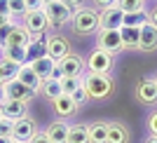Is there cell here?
Returning <instances> with one entry per match:
<instances>
[{
  "mask_svg": "<svg viewBox=\"0 0 157 143\" xmlns=\"http://www.w3.org/2000/svg\"><path fill=\"white\" fill-rule=\"evenodd\" d=\"M26 7H28V12H31V10H42V0H26Z\"/></svg>",
  "mask_w": 157,
  "mask_h": 143,
  "instance_id": "obj_36",
  "label": "cell"
},
{
  "mask_svg": "<svg viewBox=\"0 0 157 143\" xmlns=\"http://www.w3.org/2000/svg\"><path fill=\"white\" fill-rule=\"evenodd\" d=\"M2 82H5V80H2V75H0V87H2Z\"/></svg>",
  "mask_w": 157,
  "mask_h": 143,
  "instance_id": "obj_47",
  "label": "cell"
},
{
  "mask_svg": "<svg viewBox=\"0 0 157 143\" xmlns=\"http://www.w3.org/2000/svg\"><path fill=\"white\" fill-rule=\"evenodd\" d=\"M92 2H94L96 7H103V10H105V7H113V5H115V0H92Z\"/></svg>",
  "mask_w": 157,
  "mask_h": 143,
  "instance_id": "obj_38",
  "label": "cell"
},
{
  "mask_svg": "<svg viewBox=\"0 0 157 143\" xmlns=\"http://www.w3.org/2000/svg\"><path fill=\"white\" fill-rule=\"evenodd\" d=\"M21 26L31 35H42V33H47V28H52V24L47 19L45 10H31V12H26L21 17Z\"/></svg>",
  "mask_w": 157,
  "mask_h": 143,
  "instance_id": "obj_3",
  "label": "cell"
},
{
  "mask_svg": "<svg viewBox=\"0 0 157 143\" xmlns=\"http://www.w3.org/2000/svg\"><path fill=\"white\" fill-rule=\"evenodd\" d=\"M49 2H54V0H42V5H49Z\"/></svg>",
  "mask_w": 157,
  "mask_h": 143,
  "instance_id": "obj_45",
  "label": "cell"
},
{
  "mask_svg": "<svg viewBox=\"0 0 157 143\" xmlns=\"http://www.w3.org/2000/svg\"><path fill=\"white\" fill-rule=\"evenodd\" d=\"M141 52H157V26L150 21L141 26Z\"/></svg>",
  "mask_w": 157,
  "mask_h": 143,
  "instance_id": "obj_20",
  "label": "cell"
},
{
  "mask_svg": "<svg viewBox=\"0 0 157 143\" xmlns=\"http://www.w3.org/2000/svg\"><path fill=\"white\" fill-rule=\"evenodd\" d=\"M17 80H19V82H24L26 87H31L35 94H38L40 87H42V80L38 78V73L33 71V66H31V64H24V66L19 68V73H17Z\"/></svg>",
  "mask_w": 157,
  "mask_h": 143,
  "instance_id": "obj_18",
  "label": "cell"
},
{
  "mask_svg": "<svg viewBox=\"0 0 157 143\" xmlns=\"http://www.w3.org/2000/svg\"><path fill=\"white\" fill-rule=\"evenodd\" d=\"M47 56V38L42 35H33L26 47V64H35L38 59Z\"/></svg>",
  "mask_w": 157,
  "mask_h": 143,
  "instance_id": "obj_14",
  "label": "cell"
},
{
  "mask_svg": "<svg viewBox=\"0 0 157 143\" xmlns=\"http://www.w3.org/2000/svg\"><path fill=\"white\" fill-rule=\"evenodd\" d=\"M85 59L80 54H68L66 59L56 61V71H59L61 78H82V71H85Z\"/></svg>",
  "mask_w": 157,
  "mask_h": 143,
  "instance_id": "obj_8",
  "label": "cell"
},
{
  "mask_svg": "<svg viewBox=\"0 0 157 143\" xmlns=\"http://www.w3.org/2000/svg\"><path fill=\"white\" fill-rule=\"evenodd\" d=\"M10 21H14L12 17H7V14H0V28L5 26V24H10Z\"/></svg>",
  "mask_w": 157,
  "mask_h": 143,
  "instance_id": "obj_42",
  "label": "cell"
},
{
  "mask_svg": "<svg viewBox=\"0 0 157 143\" xmlns=\"http://www.w3.org/2000/svg\"><path fill=\"white\" fill-rule=\"evenodd\" d=\"M145 143H157V136H152V134H150V136L145 138Z\"/></svg>",
  "mask_w": 157,
  "mask_h": 143,
  "instance_id": "obj_43",
  "label": "cell"
},
{
  "mask_svg": "<svg viewBox=\"0 0 157 143\" xmlns=\"http://www.w3.org/2000/svg\"><path fill=\"white\" fill-rule=\"evenodd\" d=\"M31 66H33V71L38 73L40 80L54 78V73H56V61H54V59H49V56L38 59V61H35V64H31Z\"/></svg>",
  "mask_w": 157,
  "mask_h": 143,
  "instance_id": "obj_22",
  "label": "cell"
},
{
  "mask_svg": "<svg viewBox=\"0 0 157 143\" xmlns=\"http://www.w3.org/2000/svg\"><path fill=\"white\" fill-rule=\"evenodd\" d=\"M12 131H14V120L2 117L0 120V138H12Z\"/></svg>",
  "mask_w": 157,
  "mask_h": 143,
  "instance_id": "obj_32",
  "label": "cell"
},
{
  "mask_svg": "<svg viewBox=\"0 0 157 143\" xmlns=\"http://www.w3.org/2000/svg\"><path fill=\"white\" fill-rule=\"evenodd\" d=\"M28 12L26 7V0H10V17H24V14Z\"/></svg>",
  "mask_w": 157,
  "mask_h": 143,
  "instance_id": "obj_31",
  "label": "cell"
},
{
  "mask_svg": "<svg viewBox=\"0 0 157 143\" xmlns=\"http://www.w3.org/2000/svg\"><path fill=\"white\" fill-rule=\"evenodd\" d=\"M71 52V42H68V38H63V35H47V56L54 59V61H61V59H66Z\"/></svg>",
  "mask_w": 157,
  "mask_h": 143,
  "instance_id": "obj_11",
  "label": "cell"
},
{
  "mask_svg": "<svg viewBox=\"0 0 157 143\" xmlns=\"http://www.w3.org/2000/svg\"><path fill=\"white\" fill-rule=\"evenodd\" d=\"M68 131H71V124H68V122H63V120H54V122L45 129V134H47V138H49L52 143H66V141H68Z\"/></svg>",
  "mask_w": 157,
  "mask_h": 143,
  "instance_id": "obj_16",
  "label": "cell"
},
{
  "mask_svg": "<svg viewBox=\"0 0 157 143\" xmlns=\"http://www.w3.org/2000/svg\"><path fill=\"white\" fill-rule=\"evenodd\" d=\"M89 101H108L115 94V80L110 73H87L82 78Z\"/></svg>",
  "mask_w": 157,
  "mask_h": 143,
  "instance_id": "obj_1",
  "label": "cell"
},
{
  "mask_svg": "<svg viewBox=\"0 0 157 143\" xmlns=\"http://www.w3.org/2000/svg\"><path fill=\"white\" fill-rule=\"evenodd\" d=\"M31 33L26 31V28L21 26V24H17V26L12 28V33L7 35V40H5V47H24L26 49L28 47V42H31Z\"/></svg>",
  "mask_w": 157,
  "mask_h": 143,
  "instance_id": "obj_19",
  "label": "cell"
},
{
  "mask_svg": "<svg viewBox=\"0 0 157 143\" xmlns=\"http://www.w3.org/2000/svg\"><path fill=\"white\" fill-rule=\"evenodd\" d=\"M71 26L78 35H92V33H98L101 28V12L92 10V7H80L73 12Z\"/></svg>",
  "mask_w": 157,
  "mask_h": 143,
  "instance_id": "obj_2",
  "label": "cell"
},
{
  "mask_svg": "<svg viewBox=\"0 0 157 143\" xmlns=\"http://www.w3.org/2000/svg\"><path fill=\"white\" fill-rule=\"evenodd\" d=\"M155 82H157V75H155Z\"/></svg>",
  "mask_w": 157,
  "mask_h": 143,
  "instance_id": "obj_49",
  "label": "cell"
},
{
  "mask_svg": "<svg viewBox=\"0 0 157 143\" xmlns=\"http://www.w3.org/2000/svg\"><path fill=\"white\" fill-rule=\"evenodd\" d=\"M0 143H17L14 138H0Z\"/></svg>",
  "mask_w": 157,
  "mask_h": 143,
  "instance_id": "obj_44",
  "label": "cell"
},
{
  "mask_svg": "<svg viewBox=\"0 0 157 143\" xmlns=\"http://www.w3.org/2000/svg\"><path fill=\"white\" fill-rule=\"evenodd\" d=\"M89 141L92 143L108 141V122H92L89 124Z\"/></svg>",
  "mask_w": 157,
  "mask_h": 143,
  "instance_id": "obj_25",
  "label": "cell"
},
{
  "mask_svg": "<svg viewBox=\"0 0 157 143\" xmlns=\"http://www.w3.org/2000/svg\"><path fill=\"white\" fill-rule=\"evenodd\" d=\"M2 96L12 99V101H28V99L35 96V91L14 78V80H5L2 82Z\"/></svg>",
  "mask_w": 157,
  "mask_h": 143,
  "instance_id": "obj_10",
  "label": "cell"
},
{
  "mask_svg": "<svg viewBox=\"0 0 157 143\" xmlns=\"http://www.w3.org/2000/svg\"><path fill=\"white\" fill-rule=\"evenodd\" d=\"M52 108H54V113H56V117H73L75 113H78V108L80 106L73 101V96H66V94H61L59 99H54L52 101Z\"/></svg>",
  "mask_w": 157,
  "mask_h": 143,
  "instance_id": "obj_15",
  "label": "cell"
},
{
  "mask_svg": "<svg viewBox=\"0 0 157 143\" xmlns=\"http://www.w3.org/2000/svg\"><path fill=\"white\" fill-rule=\"evenodd\" d=\"M148 131H150L152 136H157V108L148 115Z\"/></svg>",
  "mask_w": 157,
  "mask_h": 143,
  "instance_id": "obj_35",
  "label": "cell"
},
{
  "mask_svg": "<svg viewBox=\"0 0 157 143\" xmlns=\"http://www.w3.org/2000/svg\"><path fill=\"white\" fill-rule=\"evenodd\" d=\"M131 131L124 122H108V141L105 143H129Z\"/></svg>",
  "mask_w": 157,
  "mask_h": 143,
  "instance_id": "obj_17",
  "label": "cell"
},
{
  "mask_svg": "<svg viewBox=\"0 0 157 143\" xmlns=\"http://www.w3.org/2000/svg\"><path fill=\"white\" fill-rule=\"evenodd\" d=\"M148 19H150V24H152V26H157V5L152 7L150 12H148Z\"/></svg>",
  "mask_w": 157,
  "mask_h": 143,
  "instance_id": "obj_40",
  "label": "cell"
},
{
  "mask_svg": "<svg viewBox=\"0 0 157 143\" xmlns=\"http://www.w3.org/2000/svg\"><path fill=\"white\" fill-rule=\"evenodd\" d=\"M31 143H52V141H49V138H47V134H45V131H38V136L33 138Z\"/></svg>",
  "mask_w": 157,
  "mask_h": 143,
  "instance_id": "obj_37",
  "label": "cell"
},
{
  "mask_svg": "<svg viewBox=\"0 0 157 143\" xmlns=\"http://www.w3.org/2000/svg\"><path fill=\"white\" fill-rule=\"evenodd\" d=\"M0 52H2V59L12 61V64H19V66L26 64V49L24 47H2Z\"/></svg>",
  "mask_w": 157,
  "mask_h": 143,
  "instance_id": "obj_26",
  "label": "cell"
},
{
  "mask_svg": "<svg viewBox=\"0 0 157 143\" xmlns=\"http://www.w3.org/2000/svg\"><path fill=\"white\" fill-rule=\"evenodd\" d=\"M73 101H75V103H78V106H82V103H87V101H89V94H87L85 85L80 87V89L75 91V94H73Z\"/></svg>",
  "mask_w": 157,
  "mask_h": 143,
  "instance_id": "obj_33",
  "label": "cell"
},
{
  "mask_svg": "<svg viewBox=\"0 0 157 143\" xmlns=\"http://www.w3.org/2000/svg\"><path fill=\"white\" fill-rule=\"evenodd\" d=\"M19 68H21L19 64H12V61H7V59H0V75H2V80H14L17 73H19Z\"/></svg>",
  "mask_w": 157,
  "mask_h": 143,
  "instance_id": "obj_28",
  "label": "cell"
},
{
  "mask_svg": "<svg viewBox=\"0 0 157 143\" xmlns=\"http://www.w3.org/2000/svg\"><path fill=\"white\" fill-rule=\"evenodd\" d=\"M148 12L145 10H138V12H127L124 14V21H122V26H136V28H141V26H145L148 24Z\"/></svg>",
  "mask_w": 157,
  "mask_h": 143,
  "instance_id": "obj_27",
  "label": "cell"
},
{
  "mask_svg": "<svg viewBox=\"0 0 157 143\" xmlns=\"http://www.w3.org/2000/svg\"><path fill=\"white\" fill-rule=\"evenodd\" d=\"M120 35H122V45H124V49H141V28L122 26V28H120Z\"/></svg>",
  "mask_w": 157,
  "mask_h": 143,
  "instance_id": "obj_21",
  "label": "cell"
},
{
  "mask_svg": "<svg viewBox=\"0 0 157 143\" xmlns=\"http://www.w3.org/2000/svg\"><path fill=\"white\" fill-rule=\"evenodd\" d=\"M0 14L10 17V0H0Z\"/></svg>",
  "mask_w": 157,
  "mask_h": 143,
  "instance_id": "obj_39",
  "label": "cell"
},
{
  "mask_svg": "<svg viewBox=\"0 0 157 143\" xmlns=\"http://www.w3.org/2000/svg\"><path fill=\"white\" fill-rule=\"evenodd\" d=\"M0 108H2V115L10 117V120H21V117L28 115V103H26V101L2 99V101H0Z\"/></svg>",
  "mask_w": 157,
  "mask_h": 143,
  "instance_id": "obj_13",
  "label": "cell"
},
{
  "mask_svg": "<svg viewBox=\"0 0 157 143\" xmlns=\"http://www.w3.org/2000/svg\"><path fill=\"white\" fill-rule=\"evenodd\" d=\"M85 64H87V73H110L113 66H115V56L96 47V49L87 56Z\"/></svg>",
  "mask_w": 157,
  "mask_h": 143,
  "instance_id": "obj_7",
  "label": "cell"
},
{
  "mask_svg": "<svg viewBox=\"0 0 157 143\" xmlns=\"http://www.w3.org/2000/svg\"><path fill=\"white\" fill-rule=\"evenodd\" d=\"M134 99L141 106H155L157 103V82L155 78H141L134 87Z\"/></svg>",
  "mask_w": 157,
  "mask_h": 143,
  "instance_id": "obj_6",
  "label": "cell"
},
{
  "mask_svg": "<svg viewBox=\"0 0 157 143\" xmlns=\"http://www.w3.org/2000/svg\"><path fill=\"white\" fill-rule=\"evenodd\" d=\"M40 91H42V96H45V99H49V101L59 99L61 94H63L61 80H59V78H47V80H42V87H40Z\"/></svg>",
  "mask_w": 157,
  "mask_h": 143,
  "instance_id": "obj_23",
  "label": "cell"
},
{
  "mask_svg": "<svg viewBox=\"0 0 157 143\" xmlns=\"http://www.w3.org/2000/svg\"><path fill=\"white\" fill-rule=\"evenodd\" d=\"M2 99H5V96H2V87H0V101H2Z\"/></svg>",
  "mask_w": 157,
  "mask_h": 143,
  "instance_id": "obj_46",
  "label": "cell"
},
{
  "mask_svg": "<svg viewBox=\"0 0 157 143\" xmlns=\"http://www.w3.org/2000/svg\"><path fill=\"white\" fill-rule=\"evenodd\" d=\"M61 2H66V5H68V7H73V10H75L78 5H82V0H61Z\"/></svg>",
  "mask_w": 157,
  "mask_h": 143,
  "instance_id": "obj_41",
  "label": "cell"
},
{
  "mask_svg": "<svg viewBox=\"0 0 157 143\" xmlns=\"http://www.w3.org/2000/svg\"><path fill=\"white\" fill-rule=\"evenodd\" d=\"M115 7H120L122 12H138L145 10V0H115Z\"/></svg>",
  "mask_w": 157,
  "mask_h": 143,
  "instance_id": "obj_29",
  "label": "cell"
},
{
  "mask_svg": "<svg viewBox=\"0 0 157 143\" xmlns=\"http://www.w3.org/2000/svg\"><path fill=\"white\" fill-rule=\"evenodd\" d=\"M122 21H124V12L120 7H105L101 12V28H110V31H120L122 28Z\"/></svg>",
  "mask_w": 157,
  "mask_h": 143,
  "instance_id": "obj_12",
  "label": "cell"
},
{
  "mask_svg": "<svg viewBox=\"0 0 157 143\" xmlns=\"http://www.w3.org/2000/svg\"><path fill=\"white\" fill-rule=\"evenodd\" d=\"M2 117H5V115H2V108H0V120H2Z\"/></svg>",
  "mask_w": 157,
  "mask_h": 143,
  "instance_id": "obj_48",
  "label": "cell"
},
{
  "mask_svg": "<svg viewBox=\"0 0 157 143\" xmlns=\"http://www.w3.org/2000/svg\"><path fill=\"white\" fill-rule=\"evenodd\" d=\"M42 10H45L52 28H59V26H63V24H68V21L73 19V12H75L73 7H68L66 2H61V0H54V2L45 5Z\"/></svg>",
  "mask_w": 157,
  "mask_h": 143,
  "instance_id": "obj_4",
  "label": "cell"
},
{
  "mask_svg": "<svg viewBox=\"0 0 157 143\" xmlns=\"http://www.w3.org/2000/svg\"><path fill=\"white\" fill-rule=\"evenodd\" d=\"M66 143H92L89 141V124H71Z\"/></svg>",
  "mask_w": 157,
  "mask_h": 143,
  "instance_id": "obj_24",
  "label": "cell"
},
{
  "mask_svg": "<svg viewBox=\"0 0 157 143\" xmlns=\"http://www.w3.org/2000/svg\"><path fill=\"white\" fill-rule=\"evenodd\" d=\"M96 47L98 49H103V52L108 54H115L122 52L124 49V45H122V35H120V31H110V28H98L96 33Z\"/></svg>",
  "mask_w": 157,
  "mask_h": 143,
  "instance_id": "obj_5",
  "label": "cell"
},
{
  "mask_svg": "<svg viewBox=\"0 0 157 143\" xmlns=\"http://www.w3.org/2000/svg\"><path fill=\"white\" fill-rule=\"evenodd\" d=\"M61 87H63L66 96H73V94L82 87V78H61Z\"/></svg>",
  "mask_w": 157,
  "mask_h": 143,
  "instance_id": "obj_30",
  "label": "cell"
},
{
  "mask_svg": "<svg viewBox=\"0 0 157 143\" xmlns=\"http://www.w3.org/2000/svg\"><path fill=\"white\" fill-rule=\"evenodd\" d=\"M14 26H17V24H14V21H10V24H5V26L0 28V49L5 47V40H7V35L12 33V28H14Z\"/></svg>",
  "mask_w": 157,
  "mask_h": 143,
  "instance_id": "obj_34",
  "label": "cell"
},
{
  "mask_svg": "<svg viewBox=\"0 0 157 143\" xmlns=\"http://www.w3.org/2000/svg\"><path fill=\"white\" fill-rule=\"evenodd\" d=\"M35 136H38V124H35V120H31L28 115L21 117V120H14L12 138L17 143H31Z\"/></svg>",
  "mask_w": 157,
  "mask_h": 143,
  "instance_id": "obj_9",
  "label": "cell"
}]
</instances>
